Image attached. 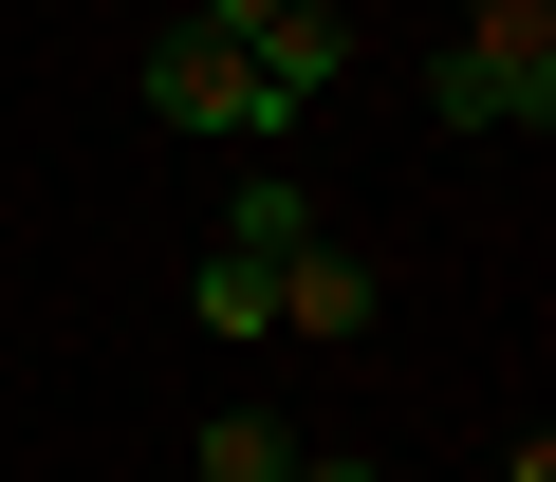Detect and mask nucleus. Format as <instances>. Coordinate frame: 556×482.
<instances>
[{
  "instance_id": "nucleus-7",
  "label": "nucleus",
  "mask_w": 556,
  "mask_h": 482,
  "mask_svg": "<svg viewBox=\"0 0 556 482\" xmlns=\"http://www.w3.org/2000/svg\"><path fill=\"white\" fill-rule=\"evenodd\" d=\"M278 464H298V427H278V408H223V427H204V482H278Z\"/></svg>"
},
{
  "instance_id": "nucleus-4",
  "label": "nucleus",
  "mask_w": 556,
  "mask_h": 482,
  "mask_svg": "<svg viewBox=\"0 0 556 482\" xmlns=\"http://www.w3.org/2000/svg\"><path fill=\"white\" fill-rule=\"evenodd\" d=\"M241 56H260V93H278V112H316V93H353V20H334V0H278V20H260Z\"/></svg>"
},
{
  "instance_id": "nucleus-8",
  "label": "nucleus",
  "mask_w": 556,
  "mask_h": 482,
  "mask_svg": "<svg viewBox=\"0 0 556 482\" xmlns=\"http://www.w3.org/2000/svg\"><path fill=\"white\" fill-rule=\"evenodd\" d=\"M278 20V0H186V38H260Z\"/></svg>"
},
{
  "instance_id": "nucleus-1",
  "label": "nucleus",
  "mask_w": 556,
  "mask_h": 482,
  "mask_svg": "<svg viewBox=\"0 0 556 482\" xmlns=\"http://www.w3.org/2000/svg\"><path fill=\"white\" fill-rule=\"evenodd\" d=\"M427 112L445 130H538L556 112V0H482V20L427 56Z\"/></svg>"
},
{
  "instance_id": "nucleus-6",
  "label": "nucleus",
  "mask_w": 556,
  "mask_h": 482,
  "mask_svg": "<svg viewBox=\"0 0 556 482\" xmlns=\"http://www.w3.org/2000/svg\"><path fill=\"white\" fill-rule=\"evenodd\" d=\"M223 241H241V261H278V241H316V186H298V167H260V186L223 204Z\"/></svg>"
},
{
  "instance_id": "nucleus-5",
  "label": "nucleus",
  "mask_w": 556,
  "mask_h": 482,
  "mask_svg": "<svg viewBox=\"0 0 556 482\" xmlns=\"http://www.w3.org/2000/svg\"><path fill=\"white\" fill-rule=\"evenodd\" d=\"M186 316H204L223 353H260V334H278V261H241V241H223V261L186 279Z\"/></svg>"
},
{
  "instance_id": "nucleus-9",
  "label": "nucleus",
  "mask_w": 556,
  "mask_h": 482,
  "mask_svg": "<svg viewBox=\"0 0 556 482\" xmlns=\"http://www.w3.org/2000/svg\"><path fill=\"white\" fill-rule=\"evenodd\" d=\"M278 482H371V464H278Z\"/></svg>"
},
{
  "instance_id": "nucleus-3",
  "label": "nucleus",
  "mask_w": 556,
  "mask_h": 482,
  "mask_svg": "<svg viewBox=\"0 0 556 482\" xmlns=\"http://www.w3.org/2000/svg\"><path fill=\"white\" fill-rule=\"evenodd\" d=\"M278 334H298V353H353L371 334V261H353V241H278Z\"/></svg>"
},
{
  "instance_id": "nucleus-2",
  "label": "nucleus",
  "mask_w": 556,
  "mask_h": 482,
  "mask_svg": "<svg viewBox=\"0 0 556 482\" xmlns=\"http://www.w3.org/2000/svg\"><path fill=\"white\" fill-rule=\"evenodd\" d=\"M149 112H167V130H223V149H278V130H298V112L260 93V56H241V38H186V20L149 38Z\"/></svg>"
}]
</instances>
